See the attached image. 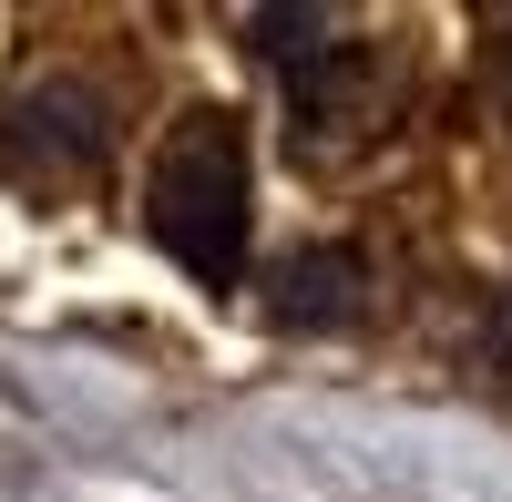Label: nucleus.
I'll return each instance as SVG.
<instances>
[{"mask_svg": "<svg viewBox=\"0 0 512 502\" xmlns=\"http://www.w3.org/2000/svg\"><path fill=\"white\" fill-rule=\"evenodd\" d=\"M144 226L205 287H226L246 267V134H236V113H185L164 134L154 185H144Z\"/></svg>", "mask_w": 512, "mask_h": 502, "instance_id": "1", "label": "nucleus"}, {"mask_svg": "<svg viewBox=\"0 0 512 502\" xmlns=\"http://www.w3.org/2000/svg\"><path fill=\"white\" fill-rule=\"evenodd\" d=\"M103 103L82 93V82H41V93H21L11 103V134H0V154L11 164H52V175H82V164H103Z\"/></svg>", "mask_w": 512, "mask_h": 502, "instance_id": "2", "label": "nucleus"}, {"mask_svg": "<svg viewBox=\"0 0 512 502\" xmlns=\"http://www.w3.org/2000/svg\"><path fill=\"white\" fill-rule=\"evenodd\" d=\"M359 287H369L359 246H297V257L267 277V308L287 328H349L359 318Z\"/></svg>", "mask_w": 512, "mask_h": 502, "instance_id": "3", "label": "nucleus"}, {"mask_svg": "<svg viewBox=\"0 0 512 502\" xmlns=\"http://www.w3.org/2000/svg\"><path fill=\"white\" fill-rule=\"evenodd\" d=\"M369 103H379V62H369V41H338L318 72H297V134H308V144H318V134H359Z\"/></svg>", "mask_w": 512, "mask_h": 502, "instance_id": "4", "label": "nucleus"}, {"mask_svg": "<svg viewBox=\"0 0 512 502\" xmlns=\"http://www.w3.org/2000/svg\"><path fill=\"white\" fill-rule=\"evenodd\" d=\"M246 31H256V52L287 62V72H318L338 52V21L328 11H246Z\"/></svg>", "mask_w": 512, "mask_h": 502, "instance_id": "5", "label": "nucleus"}, {"mask_svg": "<svg viewBox=\"0 0 512 502\" xmlns=\"http://www.w3.org/2000/svg\"><path fill=\"white\" fill-rule=\"evenodd\" d=\"M492 359L512 369V287H502V308H492Z\"/></svg>", "mask_w": 512, "mask_h": 502, "instance_id": "6", "label": "nucleus"}]
</instances>
